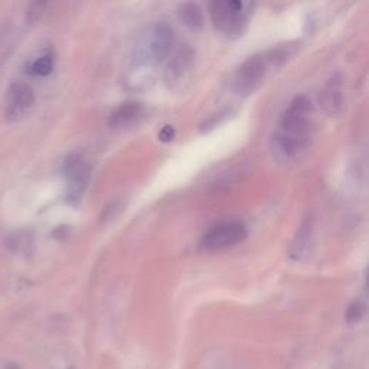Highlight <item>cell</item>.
I'll use <instances>...</instances> for the list:
<instances>
[{
    "label": "cell",
    "mask_w": 369,
    "mask_h": 369,
    "mask_svg": "<svg viewBox=\"0 0 369 369\" xmlns=\"http://www.w3.org/2000/svg\"><path fill=\"white\" fill-rule=\"evenodd\" d=\"M311 113L313 107L306 96L291 100L271 139V152L277 162L296 160L307 149L313 127Z\"/></svg>",
    "instance_id": "cell-1"
},
{
    "label": "cell",
    "mask_w": 369,
    "mask_h": 369,
    "mask_svg": "<svg viewBox=\"0 0 369 369\" xmlns=\"http://www.w3.org/2000/svg\"><path fill=\"white\" fill-rule=\"evenodd\" d=\"M287 60L284 48L271 49L263 53H257L246 60L237 68L232 77V88L241 96H248L255 91L271 69L279 68Z\"/></svg>",
    "instance_id": "cell-2"
},
{
    "label": "cell",
    "mask_w": 369,
    "mask_h": 369,
    "mask_svg": "<svg viewBox=\"0 0 369 369\" xmlns=\"http://www.w3.org/2000/svg\"><path fill=\"white\" fill-rule=\"evenodd\" d=\"M173 48V31L164 22L147 25L137 36L133 60L139 67H157Z\"/></svg>",
    "instance_id": "cell-3"
},
{
    "label": "cell",
    "mask_w": 369,
    "mask_h": 369,
    "mask_svg": "<svg viewBox=\"0 0 369 369\" xmlns=\"http://www.w3.org/2000/svg\"><path fill=\"white\" fill-rule=\"evenodd\" d=\"M251 8L247 2H214L209 5V15L218 32L238 38L247 28Z\"/></svg>",
    "instance_id": "cell-4"
},
{
    "label": "cell",
    "mask_w": 369,
    "mask_h": 369,
    "mask_svg": "<svg viewBox=\"0 0 369 369\" xmlns=\"http://www.w3.org/2000/svg\"><path fill=\"white\" fill-rule=\"evenodd\" d=\"M247 237V227L239 219H227L214 225L200 239V248L208 252L223 251L243 243Z\"/></svg>",
    "instance_id": "cell-5"
},
{
    "label": "cell",
    "mask_w": 369,
    "mask_h": 369,
    "mask_svg": "<svg viewBox=\"0 0 369 369\" xmlns=\"http://www.w3.org/2000/svg\"><path fill=\"white\" fill-rule=\"evenodd\" d=\"M35 104V92L24 81H15L9 85L5 98V117L8 121L22 120Z\"/></svg>",
    "instance_id": "cell-6"
},
{
    "label": "cell",
    "mask_w": 369,
    "mask_h": 369,
    "mask_svg": "<svg viewBox=\"0 0 369 369\" xmlns=\"http://www.w3.org/2000/svg\"><path fill=\"white\" fill-rule=\"evenodd\" d=\"M195 62V51L189 44H182L172 55L164 71V81L168 85L175 87L188 77Z\"/></svg>",
    "instance_id": "cell-7"
},
{
    "label": "cell",
    "mask_w": 369,
    "mask_h": 369,
    "mask_svg": "<svg viewBox=\"0 0 369 369\" xmlns=\"http://www.w3.org/2000/svg\"><path fill=\"white\" fill-rule=\"evenodd\" d=\"M319 101L322 108L327 114H336L343 105V80L336 74L332 77L319 94Z\"/></svg>",
    "instance_id": "cell-8"
},
{
    "label": "cell",
    "mask_w": 369,
    "mask_h": 369,
    "mask_svg": "<svg viewBox=\"0 0 369 369\" xmlns=\"http://www.w3.org/2000/svg\"><path fill=\"white\" fill-rule=\"evenodd\" d=\"M64 173L68 179L71 189L74 192H80L81 188L87 183L89 168L81 156L71 155L69 157H67L64 163Z\"/></svg>",
    "instance_id": "cell-9"
},
{
    "label": "cell",
    "mask_w": 369,
    "mask_h": 369,
    "mask_svg": "<svg viewBox=\"0 0 369 369\" xmlns=\"http://www.w3.org/2000/svg\"><path fill=\"white\" fill-rule=\"evenodd\" d=\"M146 107L140 101H126L119 105L110 116V126L112 127H128L135 124L144 116Z\"/></svg>",
    "instance_id": "cell-10"
},
{
    "label": "cell",
    "mask_w": 369,
    "mask_h": 369,
    "mask_svg": "<svg viewBox=\"0 0 369 369\" xmlns=\"http://www.w3.org/2000/svg\"><path fill=\"white\" fill-rule=\"evenodd\" d=\"M179 16L183 24H187L191 28H200L204 25V15L200 12V8L194 3H184L179 8Z\"/></svg>",
    "instance_id": "cell-11"
},
{
    "label": "cell",
    "mask_w": 369,
    "mask_h": 369,
    "mask_svg": "<svg viewBox=\"0 0 369 369\" xmlns=\"http://www.w3.org/2000/svg\"><path fill=\"white\" fill-rule=\"evenodd\" d=\"M53 57L52 53L46 52V53H42L40 55V57H36L28 67L29 72L32 74V76H36V77H48L49 74L53 71Z\"/></svg>",
    "instance_id": "cell-12"
},
{
    "label": "cell",
    "mask_w": 369,
    "mask_h": 369,
    "mask_svg": "<svg viewBox=\"0 0 369 369\" xmlns=\"http://www.w3.org/2000/svg\"><path fill=\"white\" fill-rule=\"evenodd\" d=\"M310 235H311V223L309 219H306L298 232L296 239H294V243H293V248H291L293 257L300 258L306 252L309 243H310Z\"/></svg>",
    "instance_id": "cell-13"
},
{
    "label": "cell",
    "mask_w": 369,
    "mask_h": 369,
    "mask_svg": "<svg viewBox=\"0 0 369 369\" xmlns=\"http://www.w3.org/2000/svg\"><path fill=\"white\" fill-rule=\"evenodd\" d=\"M363 315H365V306L361 302H357L354 304H350V307L347 309L346 319L349 322H358L362 319Z\"/></svg>",
    "instance_id": "cell-14"
},
{
    "label": "cell",
    "mask_w": 369,
    "mask_h": 369,
    "mask_svg": "<svg viewBox=\"0 0 369 369\" xmlns=\"http://www.w3.org/2000/svg\"><path fill=\"white\" fill-rule=\"evenodd\" d=\"M159 137H160V140H163V141H171V140L175 137V128L171 127V126H166V127L163 128V130L160 132Z\"/></svg>",
    "instance_id": "cell-15"
},
{
    "label": "cell",
    "mask_w": 369,
    "mask_h": 369,
    "mask_svg": "<svg viewBox=\"0 0 369 369\" xmlns=\"http://www.w3.org/2000/svg\"><path fill=\"white\" fill-rule=\"evenodd\" d=\"M5 369H21V366H19V365H16V363H13V362H10V363H8V366H6Z\"/></svg>",
    "instance_id": "cell-16"
}]
</instances>
